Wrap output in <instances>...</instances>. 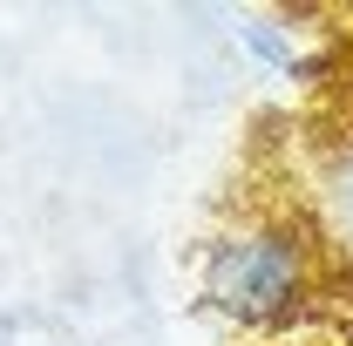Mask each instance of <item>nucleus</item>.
<instances>
[{
	"label": "nucleus",
	"mask_w": 353,
	"mask_h": 346,
	"mask_svg": "<svg viewBox=\"0 0 353 346\" xmlns=\"http://www.w3.org/2000/svg\"><path fill=\"white\" fill-rule=\"evenodd\" d=\"M238 48H245L259 68H272V75H306V48H299V34H292V21L245 14V21H238Z\"/></svg>",
	"instance_id": "obj_2"
},
{
	"label": "nucleus",
	"mask_w": 353,
	"mask_h": 346,
	"mask_svg": "<svg viewBox=\"0 0 353 346\" xmlns=\"http://www.w3.org/2000/svg\"><path fill=\"white\" fill-rule=\"evenodd\" d=\"M326 299V238L306 211L245 204L197 245V305L259 346H292Z\"/></svg>",
	"instance_id": "obj_1"
}]
</instances>
